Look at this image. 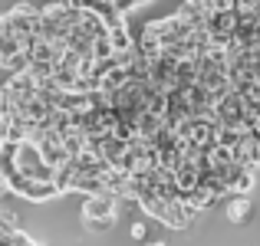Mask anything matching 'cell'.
Instances as JSON below:
<instances>
[{
  "label": "cell",
  "instance_id": "6da1fadb",
  "mask_svg": "<svg viewBox=\"0 0 260 246\" xmlns=\"http://www.w3.org/2000/svg\"><path fill=\"white\" fill-rule=\"evenodd\" d=\"M37 17H40V10H33V7H26V4L13 7L10 13H4L7 33H10V36H30L33 26H37Z\"/></svg>",
  "mask_w": 260,
  "mask_h": 246
},
{
  "label": "cell",
  "instance_id": "7a4b0ae2",
  "mask_svg": "<svg viewBox=\"0 0 260 246\" xmlns=\"http://www.w3.org/2000/svg\"><path fill=\"white\" fill-rule=\"evenodd\" d=\"M86 220H102V217H115V194H89L83 207Z\"/></svg>",
  "mask_w": 260,
  "mask_h": 246
},
{
  "label": "cell",
  "instance_id": "3957f363",
  "mask_svg": "<svg viewBox=\"0 0 260 246\" xmlns=\"http://www.w3.org/2000/svg\"><path fill=\"white\" fill-rule=\"evenodd\" d=\"M247 214H250V200H247L244 194H241V197H231V200H228V220L241 223Z\"/></svg>",
  "mask_w": 260,
  "mask_h": 246
},
{
  "label": "cell",
  "instance_id": "277c9868",
  "mask_svg": "<svg viewBox=\"0 0 260 246\" xmlns=\"http://www.w3.org/2000/svg\"><path fill=\"white\" fill-rule=\"evenodd\" d=\"M122 82H125V69H122V66H112L106 76H99V92H112V89L122 86Z\"/></svg>",
  "mask_w": 260,
  "mask_h": 246
},
{
  "label": "cell",
  "instance_id": "5b68a950",
  "mask_svg": "<svg viewBox=\"0 0 260 246\" xmlns=\"http://www.w3.org/2000/svg\"><path fill=\"white\" fill-rule=\"evenodd\" d=\"M250 187H254V168H241V174L231 184V194H247Z\"/></svg>",
  "mask_w": 260,
  "mask_h": 246
},
{
  "label": "cell",
  "instance_id": "8992f818",
  "mask_svg": "<svg viewBox=\"0 0 260 246\" xmlns=\"http://www.w3.org/2000/svg\"><path fill=\"white\" fill-rule=\"evenodd\" d=\"M0 227H4V230H20L17 227V217H13L7 207H0Z\"/></svg>",
  "mask_w": 260,
  "mask_h": 246
},
{
  "label": "cell",
  "instance_id": "52a82bcc",
  "mask_svg": "<svg viewBox=\"0 0 260 246\" xmlns=\"http://www.w3.org/2000/svg\"><path fill=\"white\" fill-rule=\"evenodd\" d=\"M112 220H115V217H102V220H86V227H89V230H109V227H112Z\"/></svg>",
  "mask_w": 260,
  "mask_h": 246
},
{
  "label": "cell",
  "instance_id": "ba28073f",
  "mask_svg": "<svg viewBox=\"0 0 260 246\" xmlns=\"http://www.w3.org/2000/svg\"><path fill=\"white\" fill-rule=\"evenodd\" d=\"M109 4H112L115 10L122 13V17H125V13H128V10H132V7H135V0H109Z\"/></svg>",
  "mask_w": 260,
  "mask_h": 246
},
{
  "label": "cell",
  "instance_id": "9c48e42d",
  "mask_svg": "<svg viewBox=\"0 0 260 246\" xmlns=\"http://www.w3.org/2000/svg\"><path fill=\"white\" fill-rule=\"evenodd\" d=\"M145 233H148L145 223H135V227H132V236H135V240H145Z\"/></svg>",
  "mask_w": 260,
  "mask_h": 246
},
{
  "label": "cell",
  "instance_id": "30bf717a",
  "mask_svg": "<svg viewBox=\"0 0 260 246\" xmlns=\"http://www.w3.org/2000/svg\"><path fill=\"white\" fill-rule=\"evenodd\" d=\"M4 194H10V184H7L4 174H0V197H4Z\"/></svg>",
  "mask_w": 260,
  "mask_h": 246
},
{
  "label": "cell",
  "instance_id": "8fae6325",
  "mask_svg": "<svg viewBox=\"0 0 260 246\" xmlns=\"http://www.w3.org/2000/svg\"><path fill=\"white\" fill-rule=\"evenodd\" d=\"M7 33V20H4V13H0V36Z\"/></svg>",
  "mask_w": 260,
  "mask_h": 246
},
{
  "label": "cell",
  "instance_id": "7c38bea8",
  "mask_svg": "<svg viewBox=\"0 0 260 246\" xmlns=\"http://www.w3.org/2000/svg\"><path fill=\"white\" fill-rule=\"evenodd\" d=\"M145 4H152V0H135V7H145Z\"/></svg>",
  "mask_w": 260,
  "mask_h": 246
},
{
  "label": "cell",
  "instance_id": "4fadbf2b",
  "mask_svg": "<svg viewBox=\"0 0 260 246\" xmlns=\"http://www.w3.org/2000/svg\"><path fill=\"white\" fill-rule=\"evenodd\" d=\"M148 246H152V243H148ZM155 246H165V243H155Z\"/></svg>",
  "mask_w": 260,
  "mask_h": 246
}]
</instances>
